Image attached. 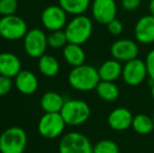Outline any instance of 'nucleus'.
Instances as JSON below:
<instances>
[{
  "instance_id": "1",
  "label": "nucleus",
  "mask_w": 154,
  "mask_h": 153,
  "mask_svg": "<svg viewBox=\"0 0 154 153\" xmlns=\"http://www.w3.org/2000/svg\"><path fill=\"white\" fill-rule=\"evenodd\" d=\"M101 79L95 67L88 64L72 67L68 75V83L79 91H91L95 89Z\"/></svg>"
},
{
  "instance_id": "2",
  "label": "nucleus",
  "mask_w": 154,
  "mask_h": 153,
  "mask_svg": "<svg viewBox=\"0 0 154 153\" xmlns=\"http://www.w3.org/2000/svg\"><path fill=\"white\" fill-rule=\"evenodd\" d=\"M93 24L90 18L84 15L75 16L65 26L68 43L82 45L89 40L92 34Z\"/></svg>"
},
{
  "instance_id": "3",
  "label": "nucleus",
  "mask_w": 154,
  "mask_h": 153,
  "mask_svg": "<svg viewBox=\"0 0 154 153\" xmlns=\"http://www.w3.org/2000/svg\"><path fill=\"white\" fill-rule=\"evenodd\" d=\"M90 112L89 105L83 100L65 101L60 111L66 125L69 126H80L86 123L90 116Z\"/></svg>"
},
{
  "instance_id": "4",
  "label": "nucleus",
  "mask_w": 154,
  "mask_h": 153,
  "mask_svg": "<svg viewBox=\"0 0 154 153\" xmlns=\"http://www.w3.org/2000/svg\"><path fill=\"white\" fill-rule=\"evenodd\" d=\"M27 135L21 127H10L0 135V153H23Z\"/></svg>"
},
{
  "instance_id": "5",
  "label": "nucleus",
  "mask_w": 154,
  "mask_h": 153,
  "mask_svg": "<svg viewBox=\"0 0 154 153\" xmlns=\"http://www.w3.org/2000/svg\"><path fill=\"white\" fill-rule=\"evenodd\" d=\"M59 153H93V145L83 133L72 131L61 139Z\"/></svg>"
},
{
  "instance_id": "6",
  "label": "nucleus",
  "mask_w": 154,
  "mask_h": 153,
  "mask_svg": "<svg viewBox=\"0 0 154 153\" xmlns=\"http://www.w3.org/2000/svg\"><path fill=\"white\" fill-rule=\"evenodd\" d=\"M29 32L27 24L17 15L2 16L0 18V36L10 41L23 39Z\"/></svg>"
},
{
  "instance_id": "7",
  "label": "nucleus",
  "mask_w": 154,
  "mask_h": 153,
  "mask_svg": "<svg viewBox=\"0 0 154 153\" xmlns=\"http://www.w3.org/2000/svg\"><path fill=\"white\" fill-rule=\"evenodd\" d=\"M66 126L60 112H45L38 123V131L44 139H54L59 137Z\"/></svg>"
},
{
  "instance_id": "8",
  "label": "nucleus",
  "mask_w": 154,
  "mask_h": 153,
  "mask_svg": "<svg viewBox=\"0 0 154 153\" xmlns=\"http://www.w3.org/2000/svg\"><path fill=\"white\" fill-rule=\"evenodd\" d=\"M24 49L27 56L32 58H40L45 54L47 46V36L40 29H32L29 31L23 38Z\"/></svg>"
},
{
  "instance_id": "9",
  "label": "nucleus",
  "mask_w": 154,
  "mask_h": 153,
  "mask_svg": "<svg viewBox=\"0 0 154 153\" xmlns=\"http://www.w3.org/2000/svg\"><path fill=\"white\" fill-rule=\"evenodd\" d=\"M147 77L148 72H147L146 63L142 59L135 58L126 62L123 65L122 78L127 85L137 86L142 84Z\"/></svg>"
},
{
  "instance_id": "10",
  "label": "nucleus",
  "mask_w": 154,
  "mask_h": 153,
  "mask_svg": "<svg viewBox=\"0 0 154 153\" xmlns=\"http://www.w3.org/2000/svg\"><path fill=\"white\" fill-rule=\"evenodd\" d=\"M41 22L49 32L60 31L67 24V13L60 5H49L42 12Z\"/></svg>"
},
{
  "instance_id": "11",
  "label": "nucleus",
  "mask_w": 154,
  "mask_h": 153,
  "mask_svg": "<svg viewBox=\"0 0 154 153\" xmlns=\"http://www.w3.org/2000/svg\"><path fill=\"white\" fill-rule=\"evenodd\" d=\"M138 45L131 39H119L112 43L110 47V54L112 58L120 62H128L137 58Z\"/></svg>"
},
{
  "instance_id": "12",
  "label": "nucleus",
  "mask_w": 154,
  "mask_h": 153,
  "mask_svg": "<svg viewBox=\"0 0 154 153\" xmlns=\"http://www.w3.org/2000/svg\"><path fill=\"white\" fill-rule=\"evenodd\" d=\"M116 0H93L91 4L92 17L97 23L107 24L116 18Z\"/></svg>"
},
{
  "instance_id": "13",
  "label": "nucleus",
  "mask_w": 154,
  "mask_h": 153,
  "mask_svg": "<svg viewBox=\"0 0 154 153\" xmlns=\"http://www.w3.org/2000/svg\"><path fill=\"white\" fill-rule=\"evenodd\" d=\"M134 37L142 44L154 43V16L147 15L138 19L134 26Z\"/></svg>"
},
{
  "instance_id": "14",
  "label": "nucleus",
  "mask_w": 154,
  "mask_h": 153,
  "mask_svg": "<svg viewBox=\"0 0 154 153\" xmlns=\"http://www.w3.org/2000/svg\"><path fill=\"white\" fill-rule=\"evenodd\" d=\"M133 121V115L125 107H118L108 115L107 123L114 131H125L130 128Z\"/></svg>"
},
{
  "instance_id": "15",
  "label": "nucleus",
  "mask_w": 154,
  "mask_h": 153,
  "mask_svg": "<svg viewBox=\"0 0 154 153\" xmlns=\"http://www.w3.org/2000/svg\"><path fill=\"white\" fill-rule=\"evenodd\" d=\"M15 85L19 92L23 94H32L38 89V78L31 70L22 69L15 77Z\"/></svg>"
},
{
  "instance_id": "16",
  "label": "nucleus",
  "mask_w": 154,
  "mask_h": 153,
  "mask_svg": "<svg viewBox=\"0 0 154 153\" xmlns=\"http://www.w3.org/2000/svg\"><path fill=\"white\" fill-rule=\"evenodd\" d=\"M21 70V61L15 54L8 51L0 54V75L13 79Z\"/></svg>"
},
{
  "instance_id": "17",
  "label": "nucleus",
  "mask_w": 154,
  "mask_h": 153,
  "mask_svg": "<svg viewBox=\"0 0 154 153\" xmlns=\"http://www.w3.org/2000/svg\"><path fill=\"white\" fill-rule=\"evenodd\" d=\"M101 81L116 82L120 77H122L123 65L120 61L116 59H110L105 61L97 69Z\"/></svg>"
},
{
  "instance_id": "18",
  "label": "nucleus",
  "mask_w": 154,
  "mask_h": 153,
  "mask_svg": "<svg viewBox=\"0 0 154 153\" xmlns=\"http://www.w3.org/2000/svg\"><path fill=\"white\" fill-rule=\"evenodd\" d=\"M63 57L67 62V64H69L72 67H77V66L85 64L86 54L83 47L79 44L67 43L63 47Z\"/></svg>"
},
{
  "instance_id": "19",
  "label": "nucleus",
  "mask_w": 154,
  "mask_h": 153,
  "mask_svg": "<svg viewBox=\"0 0 154 153\" xmlns=\"http://www.w3.org/2000/svg\"><path fill=\"white\" fill-rule=\"evenodd\" d=\"M65 100L56 91H47L41 96L40 106L45 112H60Z\"/></svg>"
},
{
  "instance_id": "20",
  "label": "nucleus",
  "mask_w": 154,
  "mask_h": 153,
  "mask_svg": "<svg viewBox=\"0 0 154 153\" xmlns=\"http://www.w3.org/2000/svg\"><path fill=\"white\" fill-rule=\"evenodd\" d=\"M97 96L105 102H113L120 96V88L114 82L100 81L95 88Z\"/></svg>"
},
{
  "instance_id": "21",
  "label": "nucleus",
  "mask_w": 154,
  "mask_h": 153,
  "mask_svg": "<svg viewBox=\"0 0 154 153\" xmlns=\"http://www.w3.org/2000/svg\"><path fill=\"white\" fill-rule=\"evenodd\" d=\"M38 67L43 76L51 78L58 75L60 70V63L54 56L44 54L42 57L39 58Z\"/></svg>"
},
{
  "instance_id": "22",
  "label": "nucleus",
  "mask_w": 154,
  "mask_h": 153,
  "mask_svg": "<svg viewBox=\"0 0 154 153\" xmlns=\"http://www.w3.org/2000/svg\"><path fill=\"white\" fill-rule=\"evenodd\" d=\"M59 5L69 15H83L90 5V0H59Z\"/></svg>"
},
{
  "instance_id": "23",
  "label": "nucleus",
  "mask_w": 154,
  "mask_h": 153,
  "mask_svg": "<svg viewBox=\"0 0 154 153\" xmlns=\"http://www.w3.org/2000/svg\"><path fill=\"white\" fill-rule=\"evenodd\" d=\"M131 127L138 134H149V133H151L154 130V123L152 120V116L143 115V113L134 115Z\"/></svg>"
},
{
  "instance_id": "24",
  "label": "nucleus",
  "mask_w": 154,
  "mask_h": 153,
  "mask_svg": "<svg viewBox=\"0 0 154 153\" xmlns=\"http://www.w3.org/2000/svg\"><path fill=\"white\" fill-rule=\"evenodd\" d=\"M67 43L68 40H67L66 34L62 29L51 32V34L47 36V44L51 48H63Z\"/></svg>"
},
{
  "instance_id": "25",
  "label": "nucleus",
  "mask_w": 154,
  "mask_h": 153,
  "mask_svg": "<svg viewBox=\"0 0 154 153\" xmlns=\"http://www.w3.org/2000/svg\"><path fill=\"white\" fill-rule=\"evenodd\" d=\"M93 153H120V148L111 139H101L93 145Z\"/></svg>"
},
{
  "instance_id": "26",
  "label": "nucleus",
  "mask_w": 154,
  "mask_h": 153,
  "mask_svg": "<svg viewBox=\"0 0 154 153\" xmlns=\"http://www.w3.org/2000/svg\"><path fill=\"white\" fill-rule=\"evenodd\" d=\"M18 8L17 0H0V16L15 15Z\"/></svg>"
},
{
  "instance_id": "27",
  "label": "nucleus",
  "mask_w": 154,
  "mask_h": 153,
  "mask_svg": "<svg viewBox=\"0 0 154 153\" xmlns=\"http://www.w3.org/2000/svg\"><path fill=\"white\" fill-rule=\"evenodd\" d=\"M106 26H107V31L113 36H120L123 33V29H124V25L122 21H120L116 18L113 19L112 21H110L109 23H107Z\"/></svg>"
},
{
  "instance_id": "28",
  "label": "nucleus",
  "mask_w": 154,
  "mask_h": 153,
  "mask_svg": "<svg viewBox=\"0 0 154 153\" xmlns=\"http://www.w3.org/2000/svg\"><path fill=\"white\" fill-rule=\"evenodd\" d=\"M13 87L12 78L0 75V96H6Z\"/></svg>"
},
{
  "instance_id": "29",
  "label": "nucleus",
  "mask_w": 154,
  "mask_h": 153,
  "mask_svg": "<svg viewBox=\"0 0 154 153\" xmlns=\"http://www.w3.org/2000/svg\"><path fill=\"white\" fill-rule=\"evenodd\" d=\"M145 63H146L147 72H148L149 79H150V81H154V48L151 49L147 54Z\"/></svg>"
},
{
  "instance_id": "30",
  "label": "nucleus",
  "mask_w": 154,
  "mask_h": 153,
  "mask_svg": "<svg viewBox=\"0 0 154 153\" xmlns=\"http://www.w3.org/2000/svg\"><path fill=\"white\" fill-rule=\"evenodd\" d=\"M142 0H122V6L124 10L126 11H134L140 5Z\"/></svg>"
},
{
  "instance_id": "31",
  "label": "nucleus",
  "mask_w": 154,
  "mask_h": 153,
  "mask_svg": "<svg viewBox=\"0 0 154 153\" xmlns=\"http://www.w3.org/2000/svg\"><path fill=\"white\" fill-rule=\"evenodd\" d=\"M149 12H150V15L154 16V0H150L149 2Z\"/></svg>"
},
{
  "instance_id": "32",
  "label": "nucleus",
  "mask_w": 154,
  "mask_h": 153,
  "mask_svg": "<svg viewBox=\"0 0 154 153\" xmlns=\"http://www.w3.org/2000/svg\"><path fill=\"white\" fill-rule=\"evenodd\" d=\"M151 89H150V91H151V96H152V99L154 100V81H151Z\"/></svg>"
},
{
  "instance_id": "33",
  "label": "nucleus",
  "mask_w": 154,
  "mask_h": 153,
  "mask_svg": "<svg viewBox=\"0 0 154 153\" xmlns=\"http://www.w3.org/2000/svg\"><path fill=\"white\" fill-rule=\"evenodd\" d=\"M152 120H153V123H154V110H153V113H152Z\"/></svg>"
}]
</instances>
